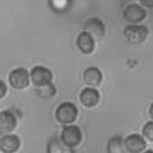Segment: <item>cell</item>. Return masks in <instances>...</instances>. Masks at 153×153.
<instances>
[{
	"label": "cell",
	"instance_id": "6da1fadb",
	"mask_svg": "<svg viewBox=\"0 0 153 153\" xmlns=\"http://www.w3.org/2000/svg\"><path fill=\"white\" fill-rule=\"evenodd\" d=\"M55 116L60 123L68 126L75 121V118L78 116V108L72 102H62L57 106V109L55 111Z\"/></svg>",
	"mask_w": 153,
	"mask_h": 153
},
{
	"label": "cell",
	"instance_id": "7a4b0ae2",
	"mask_svg": "<svg viewBox=\"0 0 153 153\" xmlns=\"http://www.w3.org/2000/svg\"><path fill=\"white\" fill-rule=\"evenodd\" d=\"M124 37L131 44H140L146 41L148 36V29L140 24H129L124 27Z\"/></svg>",
	"mask_w": 153,
	"mask_h": 153
},
{
	"label": "cell",
	"instance_id": "3957f363",
	"mask_svg": "<svg viewBox=\"0 0 153 153\" xmlns=\"http://www.w3.org/2000/svg\"><path fill=\"white\" fill-rule=\"evenodd\" d=\"M60 139L66 146H68L71 148H74L81 142L82 133H81V130H80V128L78 126L68 124V126L63 127Z\"/></svg>",
	"mask_w": 153,
	"mask_h": 153
},
{
	"label": "cell",
	"instance_id": "277c9868",
	"mask_svg": "<svg viewBox=\"0 0 153 153\" xmlns=\"http://www.w3.org/2000/svg\"><path fill=\"white\" fill-rule=\"evenodd\" d=\"M8 80H10V84L12 87H14L17 90H22V88H25L26 86H29L30 74L25 68L18 67V68H14L13 71H11V73L8 75Z\"/></svg>",
	"mask_w": 153,
	"mask_h": 153
},
{
	"label": "cell",
	"instance_id": "5b68a950",
	"mask_svg": "<svg viewBox=\"0 0 153 153\" xmlns=\"http://www.w3.org/2000/svg\"><path fill=\"white\" fill-rule=\"evenodd\" d=\"M123 17H124V20H127L130 24H139L146 18V10L141 5L131 2L126 6Z\"/></svg>",
	"mask_w": 153,
	"mask_h": 153
},
{
	"label": "cell",
	"instance_id": "8992f818",
	"mask_svg": "<svg viewBox=\"0 0 153 153\" xmlns=\"http://www.w3.org/2000/svg\"><path fill=\"white\" fill-rule=\"evenodd\" d=\"M30 78L32 82L37 86H43L47 84H50L53 80V73L49 68L44 66H36L30 72Z\"/></svg>",
	"mask_w": 153,
	"mask_h": 153
},
{
	"label": "cell",
	"instance_id": "52a82bcc",
	"mask_svg": "<svg viewBox=\"0 0 153 153\" xmlns=\"http://www.w3.org/2000/svg\"><path fill=\"white\" fill-rule=\"evenodd\" d=\"M123 141H124L126 151L129 153H141L147 147L146 140L140 134H130Z\"/></svg>",
	"mask_w": 153,
	"mask_h": 153
},
{
	"label": "cell",
	"instance_id": "ba28073f",
	"mask_svg": "<svg viewBox=\"0 0 153 153\" xmlns=\"http://www.w3.org/2000/svg\"><path fill=\"white\" fill-rule=\"evenodd\" d=\"M84 31L88 32L93 38H102L105 33V25L99 18H90L84 24Z\"/></svg>",
	"mask_w": 153,
	"mask_h": 153
},
{
	"label": "cell",
	"instance_id": "9c48e42d",
	"mask_svg": "<svg viewBox=\"0 0 153 153\" xmlns=\"http://www.w3.org/2000/svg\"><path fill=\"white\" fill-rule=\"evenodd\" d=\"M20 146V140L17 135L6 134L0 137V151L4 153H14Z\"/></svg>",
	"mask_w": 153,
	"mask_h": 153
},
{
	"label": "cell",
	"instance_id": "30bf717a",
	"mask_svg": "<svg viewBox=\"0 0 153 153\" xmlns=\"http://www.w3.org/2000/svg\"><path fill=\"white\" fill-rule=\"evenodd\" d=\"M76 45L84 54H91L94 49V38L86 31L79 32L76 37Z\"/></svg>",
	"mask_w": 153,
	"mask_h": 153
},
{
	"label": "cell",
	"instance_id": "8fae6325",
	"mask_svg": "<svg viewBox=\"0 0 153 153\" xmlns=\"http://www.w3.org/2000/svg\"><path fill=\"white\" fill-rule=\"evenodd\" d=\"M80 102L86 108H93L99 102V92L94 87H86L80 92Z\"/></svg>",
	"mask_w": 153,
	"mask_h": 153
},
{
	"label": "cell",
	"instance_id": "7c38bea8",
	"mask_svg": "<svg viewBox=\"0 0 153 153\" xmlns=\"http://www.w3.org/2000/svg\"><path fill=\"white\" fill-rule=\"evenodd\" d=\"M17 126V118L10 110H4L0 112V131L10 133Z\"/></svg>",
	"mask_w": 153,
	"mask_h": 153
},
{
	"label": "cell",
	"instance_id": "4fadbf2b",
	"mask_svg": "<svg viewBox=\"0 0 153 153\" xmlns=\"http://www.w3.org/2000/svg\"><path fill=\"white\" fill-rule=\"evenodd\" d=\"M47 153H75L73 148L66 146L60 137L53 136L47 145Z\"/></svg>",
	"mask_w": 153,
	"mask_h": 153
},
{
	"label": "cell",
	"instance_id": "5bb4252c",
	"mask_svg": "<svg viewBox=\"0 0 153 153\" xmlns=\"http://www.w3.org/2000/svg\"><path fill=\"white\" fill-rule=\"evenodd\" d=\"M102 72L99 68L94 67V66H91V67H87L85 71H84V80L87 85L90 86H97L100 84L102 81Z\"/></svg>",
	"mask_w": 153,
	"mask_h": 153
},
{
	"label": "cell",
	"instance_id": "9a60e30c",
	"mask_svg": "<svg viewBox=\"0 0 153 153\" xmlns=\"http://www.w3.org/2000/svg\"><path fill=\"white\" fill-rule=\"evenodd\" d=\"M108 153H127L124 147V141L121 136H112L108 141L106 146Z\"/></svg>",
	"mask_w": 153,
	"mask_h": 153
},
{
	"label": "cell",
	"instance_id": "2e32d148",
	"mask_svg": "<svg viewBox=\"0 0 153 153\" xmlns=\"http://www.w3.org/2000/svg\"><path fill=\"white\" fill-rule=\"evenodd\" d=\"M35 91H36V94L39 98L49 99V98H51V97L55 96L56 87H55V85L53 82H50V84H47V85H43V86H37Z\"/></svg>",
	"mask_w": 153,
	"mask_h": 153
},
{
	"label": "cell",
	"instance_id": "e0dca14e",
	"mask_svg": "<svg viewBox=\"0 0 153 153\" xmlns=\"http://www.w3.org/2000/svg\"><path fill=\"white\" fill-rule=\"evenodd\" d=\"M142 136L149 141H153V121H148L142 128Z\"/></svg>",
	"mask_w": 153,
	"mask_h": 153
},
{
	"label": "cell",
	"instance_id": "ac0fdd59",
	"mask_svg": "<svg viewBox=\"0 0 153 153\" xmlns=\"http://www.w3.org/2000/svg\"><path fill=\"white\" fill-rule=\"evenodd\" d=\"M50 6L56 12H63V11H66V7H68V2H66V1H62V2L54 1V2H50Z\"/></svg>",
	"mask_w": 153,
	"mask_h": 153
},
{
	"label": "cell",
	"instance_id": "d6986e66",
	"mask_svg": "<svg viewBox=\"0 0 153 153\" xmlns=\"http://www.w3.org/2000/svg\"><path fill=\"white\" fill-rule=\"evenodd\" d=\"M6 92H7V86H6V84H5L2 80H0V98H2V97L6 94Z\"/></svg>",
	"mask_w": 153,
	"mask_h": 153
},
{
	"label": "cell",
	"instance_id": "ffe728a7",
	"mask_svg": "<svg viewBox=\"0 0 153 153\" xmlns=\"http://www.w3.org/2000/svg\"><path fill=\"white\" fill-rule=\"evenodd\" d=\"M140 2L143 7H153V0H141Z\"/></svg>",
	"mask_w": 153,
	"mask_h": 153
},
{
	"label": "cell",
	"instance_id": "44dd1931",
	"mask_svg": "<svg viewBox=\"0 0 153 153\" xmlns=\"http://www.w3.org/2000/svg\"><path fill=\"white\" fill-rule=\"evenodd\" d=\"M149 116H151V118L153 120V103H152L151 106H149Z\"/></svg>",
	"mask_w": 153,
	"mask_h": 153
},
{
	"label": "cell",
	"instance_id": "7402d4cb",
	"mask_svg": "<svg viewBox=\"0 0 153 153\" xmlns=\"http://www.w3.org/2000/svg\"><path fill=\"white\" fill-rule=\"evenodd\" d=\"M143 153H153V151H152V149H147V151H145Z\"/></svg>",
	"mask_w": 153,
	"mask_h": 153
}]
</instances>
